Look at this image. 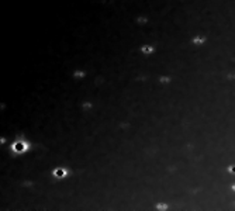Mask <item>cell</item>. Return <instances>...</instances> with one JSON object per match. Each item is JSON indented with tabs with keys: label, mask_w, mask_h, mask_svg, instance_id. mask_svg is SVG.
Returning <instances> with one entry per match:
<instances>
[{
	"label": "cell",
	"mask_w": 235,
	"mask_h": 211,
	"mask_svg": "<svg viewBox=\"0 0 235 211\" xmlns=\"http://www.w3.org/2000/svg\"><path fill=\"white\" fill-rule=\"evenodd\" d=\"M14 149H19V151H23V149H24V145H23V144H16V145H14Z\"/></svg>",
	"instance_id": "cell-1"
}]
</instances>
